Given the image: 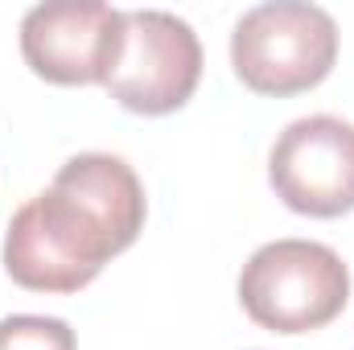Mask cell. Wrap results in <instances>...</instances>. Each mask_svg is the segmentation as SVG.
I'll return each mask as SVG.
<instances>
[{"mask_svg":"<svg viewBox=\"0 0 354 350\" xmlns=\"http://www.w3.org/2000/svg\"><path fill=\"white\" fill-rule=\"evenodd\" d=\"M145 185L124 157L79 153L4 231V272L29 293H79L145 227Z\"/></svg>","mask_w":354,"mask_h":350,"instance_id":"cell-1","label":"cell"},{"mask_svg":"<svg viewBox=\"0 0 354 350\" xmlns=\"http://www.w3.org/2000/svg\"><path fill=\"white\" fill-rule=\"evenodd\" d=\"M351 301V268L313 239H276L252 252L239 272L243 313L272 334H305L330 326Z\"/></svg>","mask_w":354,"mask_h":350,"instance_id":"cell-2","label":"cell"},{"mask_svg":"<svg viewBox=\"0 0 354 350\" xmlns=\"http://www.w3.org/2000/svg\"><path fill=\"white\" fill-rule=\"evenodd\" d=\"M338 58V21L322 4L268 0L239 17L231 33V66L256 95H301L317 87Z\"/></svg>","mask_w":354,"mask_h":350,"instance_id":"cell-3","label":"cell"},{"mask_svg":"<svg viewBox=\"0 0 354 350\" xmlns=\"http://www.w3.org/2000/svg\"><path fill=\"white\" fill-rule=\"evenodd\" d=\"M202 83V42L174 12H124V50L107 75V95L136 116H169L194 99Z\"/></svg>","mask_w":354,"mask_h":350,"instance_id":"cell-4","label":"cell"},{"mask_svg":"<svg viewBox=\"0 0 354 350\" xmlns=\"http://www.w3.org/2000/svg\"><path fill=\"white\" fill-rule=\"evenodd\" d=\"M124 50V12L103 0H50L25 12L21 54L54 87L107 83Z\"/></svg>","mask_w":354,"mask_h":350,"instance_id":"cell-5","label":"cell"},{"mask_svg":"<svg viewBox=\"0 0 354 350\" xmlns=\"http://www.w3.org/2000/svg\"><path fill=\"white\" fill-rule=\"evenodd\" d=\"M276 198L309 219H338L354 210V124L338 116L292 120L268 157Z\"/></svg>","mask_w":354,"mask_h":350,"instance_id":"cell-6","label":"cell"},{"mask_svg":"<svg viewBox=\"0 0 354 350\" xmlns=\"http://www.w3.org/2000/svg\"><path fill=\"white\" fill-rule=\"evenodd\" d=\"M0 350H75V330L62 317L12 313L0 322Z\"/></svg>","mask_w":354,"mask_h":350,"instance_id":"cell-7","label":"cell"}]
</instances>
